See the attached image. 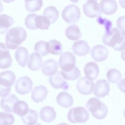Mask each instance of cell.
Masks as SVG:
<instances>
[{"label": "cell", "mask_w": 125, "mask_h": 125, "mask_svg": "<svg viewBox=\"0 0 125 125\" xmlns=\"http://www.w3.org/2000/svg\"><path fill=\"white\" fill-rule=\"evenodd\" d=\"M103 42L116 51H123L125 49V36L116 27L109 32H105L103 37Z\"/></svg>", "instance_id": "6da1fadb"}, {"label": "cell", "mask_w": 125, "mask_h": 125, "mask_svg": "<svg viewBox=\"0 0 125 125\" xmlns=\"http://www.w3.org/2000/svg\"><path fill=\"white\" fill-rule=\"evenodd\" d=\"M27 37L26 30L21 27H15L10 29L7 33L5 41L7 49H16Z\"/></svg>", "instance_id": "7a4b0ae2"}, {"label": "cell", "mask_w": 125, "mask_h": 125, "mask_svg": "<svg viewBox=\"0 0 125 125\" xmlns=\"http://www.w3.org/2000/svg\"><path fill=\"white\" fill-rule=\"evenodd\" d=\"M86 107L92 115L97 119H104L108 113L106 105L96 98L89 99L86 103Z\"/></svg>", "instance_id": "3957f363"}, {"label": "cell", "mask_w": 125, "mask_h": 125, "mask_svg": "<svg viewBox=\"0 0 125 125\" xmlns=\"http://www.w3.org/2000/svg\"><path fill=\"white\" fill-rule=\"evenodd\" d=\"M89 117V113L82 106L73 107L67 113V119L71 123H84L87 121Z\"/></svg>", "instance_id": "277c9868"}, {"label": "cell", "mask_w": 125, "mask_h": 125, "mask_svg": "<svg viewBox=\"0 0 125 125\" xmlns=\"http://www.w3.org/2000/svg\"><path fill=\"white\" fill-rule=\"evenodd\" d=\"M62 17L64 21L68 23L75 22L80 18V9L78 6L75 4L68 5L62 10Z\"/></svg>", "instance_id": "5b68a950"}, {"label": "cell", "mask_w": 125, "mask_h": 125, "mask_svg": "<svg viewBox=\"0 0 125 125\" xmlns=\"http://www.w3.org/2000/svg\"><path fill=\"white\" fill-rule=\"evenodd\" d=\"M76 58L70 52L62 53L59 58V64L62 71L68 72L73 70L76 67Z\"/></svg>", "instance_id": "8992f818"}, {"label": "cell", "mask_w": 125, "mask_h": 125, "mask_svg": "<svg viewBox=\"0 0 125 125\" xmlns=\"http://www.w3.org/2000/svg\"><path fill=\"white\" fill-rule=\"evenodd\" d=\"M83 12L86 16L90 18L99 17L102 15L99 3L94 0H88L83 4Z\"/></svg>", "instance_id": "52a82bcc"}, {"label": "cell", "mask_w": 125, "mask_h": 125, "mask_svg": "<svg viewBox=\"0 0 125 125\" xmlns=\"http://www.w3.org/2000/svg\"><path fill=\"white\" fill-rule=\"evenodd\" d=\"M33 82L28 76H22L18 79L15 83V90L19 94H28L32 89Z\"/></svg>", "instance_id": "ba28073f"}, {"label": "cell", "mask_w": 125, "mask_h": 125, "mask_svg": "<svg viewBox=\"0 0 125 125\" xmlns=\"http://www.w3.org/2000/svg\"><path fill=\"white\" fill-rule=\"evenodd\" d=\"M94 87V83L83 77L80 78L76 84V88L79 93L87 95L91 94Z\"/></svg>", "instance_id": "9c48e42d"}, {"label": "cell", "mask_w": 125, "mask_h": 125, "mask_svg": "<svg viewBox=\"0 0 125 125\" xmlns=\"http://www.w3.org/2000/svg\"><path fill=\"white\" fill-rule=\"evenodd\" d=\"M110 91L109 83L104 79L97 81L94 85L93 93L98 98H101L108 95Z\"/></svg>", "instance_id": "30bf717a"}, {"label": "cell", "mask_w": 125, "mask_h": 125, "mask_svg": "<svg viewBox=\"0 0 125 125\" xmlns=\"http://www.w3.org/2000/svg\"><path fill=\"white\" fill-rule=\"evenodd\" d=\"M49 81L51 86L55 89L62 88L66 90L69 88L68 83L64 80L60 71H57L54 75L51 76Z\"/></svg>", "instance_id": "8fae6325"}, {"label": "cell", "mask_w": 125, "mask_h": 125, "mask_svg": "<svg viewBox=\"0 0 125 125\" xmlns=\"http://www.w3.org/2000/svg\"><path fill=\"white\" fill-rule=\"evenodd\" d=\"M12 59L9 51L3 42H0V68L6 69L11 66Z\"/></svg>", "instance_id": "7c38bea8"}, {"label": "cell", "mask_w": 125, "mask_h": 125, "mask_svg": "<svg viewBox=\"0 0 125 125\" xmlns=\"http://www.w3.org/2000/svg\"><path fill=\"white\" fill-rule=\"evenodd\" d=\"M90 53L91 57L95 61L101 62L107 59L108 50L104 46L99 44L93 47Z\"/></svg>", "instance_id": "4fadbf2b"}, {"label": "cell", "mask_w": 125, "mask_h": 125, "mask_svg": "<svg viewBox=\"0 0 125 125\" xmlns=\"http://www.w3.org/2000/svg\"><path fill=\"white\" fill-rule=\"evenodd\" d=\"M84 73L86 78L93 81L97 78L99 76L100 70L98 64L93 62L87 63L84 67Z\"/></svg>", "instance_id": "5bb4252c"}, {"label": "cell", "mask_w": 125, "mask_h": 125, "mask_svg": "<svg viewBox=\"0 0 125 125\" xmlns=\"http://www.w3.org/2000/svg\"><path fill=\"white\" fill-rule=\"evenodd\" d=\"M48 92L46 87L44 85H40L36 86L31 91V99L36 103L42 102L47 97Z\"/></svg>", "instance_id": "9a60e30c"}, {"label": "cell", "mask_w": 125, "mask_h": 125, "mask_svg": "<svg viewBox=\"0 0 125 125\" xmlns=\"http://www.w3.org/2000/svg\"><path fill=\"white\" fill-rule=\"evenodd\" d=\"M18 101V98L16 95L10 94L1 99L0 107L7 112H12L13 107Z\"/></svg>", "instance_id": "2e32d148"}, {"label": "cell", "mask_w": 125, "mask_h": 125, "mask_svg": "<svg viewBox=\"0 0 125 125\" xmlns=\"http://www.w3.org/2000/svg\"><path fill=\"white\" fill-rule=\"evenodd\" d=\"M101 12L106 15H112L118 9L117 2L116 0H103L100 2Z\"/></svg>", "instance_id": "e0dca14e"}, {"label": "cell", "mask_w": 125, "mask_h": 125, "mask_svg": "<svg viewBox=\"0 0 125 125\" xmlns=\"http://www.w3.org/2000/svg\"><path fill=\"white\" fill-rule=\"evenodd\" d=\"M72 50L73 53L78 56H85L89 53L90 47L86 41L81 40L73 43Z\"/></svg>", "instance_id": "ac0fdd59"}, {"label": "cell", "mask_w": 125, "mask_h": 125, "mask_svg": "<svg viewBox=\"0 0 125 125\" xmlns=\"http://www.w3.org/2000/svg\"><path fill=\"white\" fill-rule=\"evenodd\" d=\"M16 79L13 72L10 70L2 72L0 73V85L5 87L11 88Z\"/></svg>", "instance_id": "d6986e66"}, {"label": "cell", "mask_w": 125, "mask_h": 125, "mask_svg": "<svg viewBox=\"0 0 125 125\" xmlns=\"http://www.w3.org/2000/svg\"><path fill=\"white\" fill-rule=\"evenodd\" d=\"M40 117L43 122L49 123L52 122L56 117V113L55 109L50 106H45L42 107L40 111Z\"/></svg>", "instance_id": "ffe728a7"}, {"label": "cell", "mask_w": 125, "mask_h": 125, "mask_svg": "<svg viewBox=\"0 0 125 125\" xmlns=\"http://www.w3.org/2000/svg\"><path fill=\"white\" fill-rule=\"evenodd\" d=\"M15 57L18 64L24 67L27 62L29 55L27 49L23 46L18 47L15 51Z\"/></svg>", "instance_id": "44dd1931"}, {"label": "cell", "mask_w": 125, "mask_h": 125, "mask_svg": "<svg viewBox=\"0 0 125 125\" xmlns=\"http://www.w3.org/2000/svg\"><path fill=\"white\" fill-rule=\"evenodd\" d=\"M56 100L58 104L65 108L71 107L74 102L72 96L66 92H60L58 95Z\"/></svg>", "instance_id": "7402d4cb"}, {"label": "cell", "mask_w": 125, "mask_h": 125, "mask_svg": "<svg viewBox=\"0 0 125 125\" xmlns=\"http://www.w3.org/2000/svg\"><path fill=\"white\" fill-rule=\"evenodd\" d=\"M42 60L41 56L37 53H32L30 54L28 62V67L32 71H37L42 66Z\"/></svg>", "instance_id": "603a6c76"}, {"label": "cell", "mask_w": 125, "mask_h": 125, "mask_svg": "<svg viewBox=\"0 0 125 125\" xmlns=\"http://www.w3.org/2000/svg\"><path fill=\"white\" fill-rule=\"evenodd\" d=\"M58 68V62L53 59H48L44 62L42 67V73L46 75H54Z\"/></svg>", "instance_id": "cb8c5ba5"}, {"label": "cell", "mask_w": 125, "mask_h": 125, "mask_svg": "<svg viewBox=\"0 0 125 125\" xmlns=\"http://www.w3.org/2000/svg\"><path fill=\"white\" fill-rule=\"evenodd\" d=\"M65 36L69 40L77 41L82 37V33L78 26L75 24L68 26L65 30Z\"/></svg>", "instance_id": "d4e9b609"}, {"label": "cell", "mask_w": 125, "mask_h": 125, "mask_svg": "<svg viewBox=\"0 0 125 125\" xmlns=\"http://www.w3.org/2000/svg\"><path fill=\"white\" fill-rule=\"evenodd\" d=\"M14 22V19L6 14L0 15V34L5 33Z\"/></svg>", "instance_id": "484cf974"}, {"label": "cell", "mask_w": 125, "mask_h": 125, "mask_svg": "<svg viewBox=\"0 0 125 125\" xmlns=\"http://www.w3.org/2000/svg\"><path fill=\"white\" fill-rule=\"evenodd\" d=\"M59 12L57 8L53 6L47 7L43 11V15L50 21V24L54 23L59 18Z\"/></svg>", "instance_id": "4316f807"}, {"label": "cell", "mask_w": 125, "mask_h": 125, "mask_svg": "<svg viewBox=\"0 0 125 125\" xmlns=\"http://www.w3.org/2000/svg\"><path fill=\"white\" fill-rule=\"evenodd\" d=\"M29 109L28 104L23 101H18L15 104L13 112L17 115L22 117L26 115Z\"/></svg>", "instance_id": "83f0119b"}, {"label": "cell", "mask_w": 125, "mask_h": 125, "mask_svg": "<svg viewBox=\"0 0 125 125\" xmlns=\"http://www.w3.org/2000/svg\"><path fill=\"white\" fill-rule=\"evenodd\" d=\"M62 51V45L58 41L52 40L47 42V51L53 55H59Z\"/></svg>", "instance_id": "f1b7e54d"}, {"label": "cell", "mask_w": 125, "mask_h": 125, "mask_svg": "<svg viewBox=\"0 0 125 125\" xmlns=\"http://www.w3.org/2000/svg\"><path fill=\"white\" fill-rule=\"evenodd\" d=\"M38 119L37 112L32 109H29L26 115L21 117V120L27 125H33L36 124Z\"/></svg>", "instance_id": "f546056e"}, {"label": "cell", "mask_w": 125, "mask_h": 125, "mask_svg": "<svg viewBox=\"0 0 125 125\" xmlns=\"http://www.w3.org/2000/svg\"><path fill=\"white\" fill-rule=\"evenodd\" d=\"M25 7L29 12H34L41 9L43 2L41 0H25Z\"/></svg>", "instance_id": "4dcf8cb0"}, {"label": "cell", "mask_w": 125, "mask_h": 125, "mask_svg": "<svg viewBox=\"0 0 125 125\" xmlns=\"http://www.w3.org/2000/svg\"><path fill=\"white\" fill-rule=\"evenodd\" d=\"M50 25L49 21L44 16L37 15L35 18V25L37 29L41 30L48 29Z\"/></svg>", "instance_id": "1f68e13d"}, {"label": "cell", "mask_w": 125, "mask_h": 125, "mask_svg": "<svg viewBox=\"0 0 125 125\" xmlns=\"http://www.w3.org/2000/svg\"><path fill=\"white\" fill-rule=\"evenodd\" d=\"M106 77L109 82L112 83H118L122 78V73L118 69L113 68L109 70L106 73Z\"/></svg>", "instance_id": "d6a6232c"}, {"label": "cell", "mask_w": 125, "mask_h": 125, "mask_svg": "<svg viewBox=\"0 0 125 125\" xmlns=\"http://www.w3.org/2000/svg\"><path fill=\"white\" fill-rule=\"evenodd\" d=\"M61 73L64 79L71 81L78 79L81 75V71L76 66L71 71L68 72L61 71Z\"/></svg>", "instance_id": "836d02e7"}, {"label": "cell", "mask_w": 125, "mask_h": 125, "mask_svg": "<svg viewBox=\"0 0 125 125\" xmlns=\"http://www.w3.org/2000/svg\"><path fill=\"white\" fill-rule=\"evenodd\" d=\"M34 50L40 55L45 56L48 54L47 51V42L40 41L36 43L34 46Z\"/></svg>", "instance_id": "e575fe53"}, {"label": "cell", "mask_w": 125, "mask_h": 125, "mask_svg": "<svg viewBox=\"0 0 125 125\" xmlns=\"http://www.w3.org/2000/svg\"><path fill=\"white\" fill-rule=\"evenodd\" d=\"M14 122L15 118L12 114L0 112V125H12Z\"/></svg>", "instance_id": "d590c367"}, {"label": "cell", "mask_w": 125, "mask_h": 125, "mask_svg": "<svg viewBox=\"0 0 125 125\" xmlns=\"http://www.w3.org/2000/svg\"><path fill=\"white\" fill-rule=\"evenodd\" d=\"M38 15L36 14H30L25 19V25L29 29H37L35 25V18Z\"/></svg>", "instance_id": "8d00e7d4"}, {"label": "cell", "mask_w": 125, "mask_h": 125, "mask_svg": "<svg viewBox=\"0 0 125 125\" xmlns=\"http://www.w3.org/2000/svg\"><path fill=\"white\" fill-rule=\"evenodd\" d=\"M97 21L99 24L104 26L105 32H109L112 30V22L107 19H103L101 17H99L97 19Z\"/></svg>", "instance_id": "74e56055"}, {"label": "cell", "mask_w": 125, "mask_h": 125, "mask_svg": "<svg viewBox=\"0 0 125 125\" xmlns=\"http://www.w3.org/2000/svg\"><path fill=\"white\" fill-rule=\"evenodd\" d=\"M117 26L120 30L121 33L125 36V16L118 18L117 21Z\"/></svg>", "instance_id": "f35d334b"}, {"label": "cell", "mask_w": 125, "mask_h": 125, "mask_svg": "<svg viewBox=\"0 0 125 125\" xmlns=\"http://www.w3.org/2000/svg\"><path fill=\"white\" fill-rule=\"evenodd\" d=\"M11 91V88H7L0 85V97H5L8 95Z\"/></svg>", "instance_id": "ab89813d"}, {"label": "cell", "mask_w": 125, "mask_h": 125, "mask_svg": "<svg viewBox=\"0 0 125 125\" xmlns=\"http://www.w3.org/2000/svg\"><path fill=\"white\" fill-rule=\"evenodd\" d=\"M117 85L121 91L125 93V78L120 81L117 83Z\"/></svg>", "instance_id": "60d3db41"}, {"label": "cell", "mask_w": 125, "mask_h": 125, "mask_svg": "<svg viewBox=\"0 0 125 125\" xmlns=\"http://www.w3.org/2000/svg\"><path fill=\"white\" fill-rule=\"evenodd\" d=\"M119 3L121 5V6L124 8H125V0H119Z\"/></svg>", "instance_id": "b9f144b4"}, {"label": "cell", "mask_w": 125, "mask_h": 125, "mask_svg": "<svg viewBox=\"0 0 125 125\" xmlns=\"http://www.w3.org/2000/svg\"><path fill=\"white\" fill-rule=\"evenodd\" d=\"M121 56L122 59L124 61H125V49L124 50L122 51Z\"/></svg>", "instance_id": "7bdbcfd3"}, {"label": "cell", "mask_w": 125, "mask_h": 125, "mask_svg": "<svg viewBox=\"0 0 125 125\" xmlns=\"http://www.w3.org/2000/svg\"><path fill=\"white\" fill-rule=\"evenodd\" d=\"M3 5L2 3L1 2V1H0V13L3 11Z\"/></svg>", "instance_id": "ee69618b"}, {"label": "cell", "mask_w": 125, "mask_h": 125, "mask_svg": "<svg viewBox=\"0 0 125 125\" xmlns=\"http://www.w3.org/2000/svg\"><path fill=\"white\" fill-rule=\"evenodd\" d=\"M58 125H69L67 124H66V123H62L59 124H58Z\"/></svg>", "instance_id": "f6af8a7d"}, {"label": "cell", "mask_w": 125, "mask_h": 125, "mask_svg": "<svg viewBox=\"0 0 125 125\" xmlns=\"http://www.w3.org/2000/svg\"><path fill=\"white\" fill-rule=\"evenodd\" d=\"M124 117L125 118V108L124 111Z\"/></svg>", "instance_id": "bcb514c9"}, {"label": "cell", "mask_w": 125, "mask_h": 125, "mask_svg": "<svg viewBox=\"0 0 125 125\" xmlns=\"http://www.w3.org/2000/svg\"><path fill=\"white\" fill-rule=\"evenodd\" d=\"M41 125L40 124H38V123H36V124H34V125Z\"/></svg>", "instance_id": "7dc6e473"}, {"label": "cell", "mask_w": 125, "mask_h": 125, "mask_svg": "<svg viewBox=\"0 0 125 125\" xmlns=\"http://www.w3.org/2000/svg\"></svg>", "instance_id": "c3c4849f"}]
</instances>
